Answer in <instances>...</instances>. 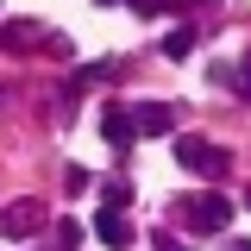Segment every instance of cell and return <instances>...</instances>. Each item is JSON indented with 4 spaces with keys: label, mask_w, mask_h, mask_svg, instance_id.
Returning <instances> with one entry per match:
<instances>
[{
    "label": "cell",
    "mask_w": 251,
    "mask_h": 251,
    "mask_svg": "<svg viewBox=\"0 0 251 251\" xmlns=\"http://www.w3.org/2000/svg\"><path fill=\"white\" fill-rule=\"evenodd\" d=\"M176 214H182V220H195V232H220V226L232 220V201H226V195H188Z\"/></svg>",
    "instance_id": "cell-1"
},
{
    "label": "cell",
    "mask_w": 251,
    "mask_h": 251,
    "mask_svg": "<svg viewBox=\"0 0 251 251\" xmlns=\"http://www.w3.org/2000/svg\"><path fill=\"white\" fill-rule=\"evenodd\" d=\"M44 226V201H13V207H0V239H31Z\"/></svg>",
    "instance_id": "cell-2"
},
{
    "label": "cell",
    "mask_w": 251,
    "mask_h": 251,
    "mask_svg": "<svg viewBox=\"0 0 251 251\" xmlns=\"http://www.w3.org/2000/svg\"><path fill=\"white\" fill-rule=\"evenodd\" d=\"M176 157H182V170H220V163H226L207 138H176Z\"/></svg>",
    "instance_id": "cell-3"
},
{
    "label": "cell",
    "mask_w": 251,
    "mask_h": 251,
    "mask_svg": "<svg viewBox=\"0 0 251 251\" xmlns=\"http://www.w3.org/2000/svg\"><path fill=\"white\" fill-rule=\"evenodd\" d=\"M94 232H100V245H107V251H126V245H132V239H138V232H132V226H126V220L113 214V207L100 214V226H94Z\"/></svg>",
    "instance_id": "cell-4"
},
{
    "label": "cell",
    "mask_w": 251,
    "mask_h": 251,
    "mask_svg": "<svg viewBox=\"0 0 251 251\" xmlns=\"http://www.w3.org/2000/svg\"><path fill=\"white\" fill-rule=\"evenodd\" d=\"M132 126H138L145 138H163V132H170V107H138V113H132Z\"/></svg>",
    "instance_id": "cell-5"
},
{
    "label": "cell",
    "mask_w": 251,
    "mask_h": 251,
    "mask_svg": "<svg viewBox=\"0 0 251 251\" xmlns=\"http://www.w3.org/2000/svg\"><path fill=\"white\" fill-rule=\"evenodd\" d=\"M132 132H138V126H132V113H107V145H132Z\"/></svg>",
    "instance_id": "cell-6"
},
{
    "label": "cell",
    "mask_w": 251,
    "mask_h": 251,
    "mask_svg": "<svg viewBox=\"0 0 251 251\" xmlns=\"http://www.w3.org/2000/svg\"><path fill=\"white\" fill-rule=\"evenodd\" d=\"M31 38H38V31H31V19H13V25L0 31V44H6V50H25Z\"/></svg>",
    "instance_id": "cell-7"
},
{
    "label": "cell",
    "mask_w": 251,
    "mask_h": 251,
    "mask_svg": "<svg viewBox=\"0 0 251 251\" xmlns=\"http://www.w3.org/2000/svg\"><path fill=\"white\" fill-rule=\"evenodd\" d=\"M163 50H170V57H188V50H195V31H170V44H163Z\"/></svg>",
    "instance_id": "cell-8"
},
{
    "label": "cell",
    "mask_w": 251,
    "mask_h": 251,
    "mask_svg": "<svg viewBox=\"0 0 251 251\" xmlns=\"http://www.w3.org/2000/svg\"><path fill=\"white\" fill-rule=\"evenodd\" d=\"M157 251H188V239H176V232H157Z\"/></svg>",
    "instance_id": "cell-9"
}]
</instances>
